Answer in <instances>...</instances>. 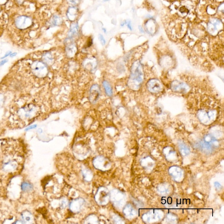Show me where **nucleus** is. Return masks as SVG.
Returning <instances> with one entry per match:
<instances>
[{
    "mask_svg": "<svg viewBox=\"0 0 224 224\" xmlns=\"http://www.w3.org/2000/svg\"><path fill=\"white\" fill-rule=\"evenodd\" d=\"M24 162L23 147L15 140H0L1 180L11 178L21 171Z\"/></svg>",
    "mask_w": 224,
    "mask_h": 224,
    "instance_id": "1",
    "label": "nucleus"
},
{
    "mask_svg": "<svg viewBox=\"0 0 224 224\" xmlns=\"http://www.w3.org/2000/svg\"><path fill=\"white\" fill-rule=\"evenodd\" d=\"M36 106L34 104H28L24 105L23 106L18 109L17 112L16 114L18 116V119L21 120V121H25V123L29 124L30 119L33 116V113H35ZM25 125V123H24Z\"/></svg>",
    "mask_w": 224,
    "mask_h": 224,
    "instance_id": "2",
    "label": "nucleus"
},
{
    "mask_svg": "<svg viewBox=\"0 0 224 224\" xmlns=\"http://www.w3.org/2000/svg\"><path fill=\"white\" fill-rule=\"evenodd\" d=\"M143 80V73L141 65L139 63H136L133 65L131 74V83H134L137 87L140 86Z\"/></svg>",
    "mask_w": 224,
    "mask_h": 224,
    "instance_id": "3",
    "label": "nucleus"
},
{
    "mask_svg": "<svg viewBox=\"0 0 224 224\" xmlns=\"http://www.w3.org/2000/svg\"><path fill=\"white\" fill-rule=\"evenodd\" d=\"M30 68L33 75L40 78L45 77L48 73L47 66L41 61H34L31 64Z\"/></svg>",
    "mask_w": 224,
    "mask_h": 224,
    "instance_id": "4",
    "label": "nucleus"
},
{
    "mask_svg": "<svg viewBox=\"0 0 224 224\" xmlns=\"http://www.w3.org/2000/svg\"><path fill=\"white\" fill-rule=\"evenodd\" d=\"M197 116L201 121L208 122L216 118L217 112L214 109H201L198 111Z\"/></svg>",
    "mask_w": 224,
    "mask_h": 224,
    "instance_id": "5",
    "label": "nucleus"
},
{
    "mask_svg": "<svg viewBox=\"0 0 224 224\" xmlns=\"http://www.w3.org/2000/svg\"><path fill=\"white\" fill-rule=\"evenodd\" d=\"M32 19L27 16H20L15 20V25L18 29H25L32 24Z\"/></svg>",
    "mask_w": 224,
    "mask_h": 224,
    "instance_id": "6",
    "label": "nucleus"
},
{
    "mask_svg": "<svg viewBox=\"0 0 224 224\" xmlns=\"http://www.w3.org/2000/svg\"><path fill=\"white\" fill-rule=\"evenodd\" d=\"M148 89L152 93H158L161 92L162 86L161 83L156 79H152L150 80L147 84Z\"/></svg>",
    "mask_w": 224,
    "mask_h": 224,
    "instance_id": "7",
    "label": "nucleus"
},
{
    "mask_svg": "<svg viewBox=\"0 0 224 224\" xmlns=\"http://www.w3.org/2000/svg\"><path fill=\"white\" fill-rule=\"evenodd\" d=\"M100 95V89L97 84L93 85L90 90L89 99L92 103H95Z\"/></svg>",
    "mask_w": 224,
    "mask_h": 224,
    "instance_id": "8",
    "label": "nucleus"
},
{
    "mask_svg": "<svg viewBox=\"0 0 224 224\" xmlns=\"http://www.w3.org/2000/svg\"><path fill=\"white\" fill-rule=\"evenodd\" d=\"M21 223L31 224L33 223L34 218L32 213L29 211H24L21 213Z\"/></svg>",
    "mask_w": 224,
    "mask_h": 224,
    "instance_id": "9",
    "label": "nucleus"
},
{
    "mask_svg": "<svg viewBox=\"0 0 224 224\" xmlns=\"http://www.w3.org/2000/svg\"><path fill=\"white\" fill-rule=\"evenodd\" d=\"M68 40H69L66 45L67 54L69 57H72L76 54L77 50H76V47L75 44L73 42L70 41V39H68Z\"/></svg>",
    "mask_w": 224,
    "mask_h": 224,
    "instance_id": "10",
    "label": "nucleus"
},
{
    "mask_svg": "<svg viewBox=\"0 0 224 224\" xmlns=\"http://www.w3.org/2000/svg\"><path fill=\"white\" fill-rule=\"evenodd\" d=\"M188 88L187 86L185 84L178 82H175L172 85V89L176 92L186 91Z\"/></svg>",
    "mask_w": 224,
    "mask_h": 224,
    "instance_id": "11",
    "label": "nucleus"
},
{
    "mask_svg": "<svg viewBox=\"0 0 224 224\" xmlns=\"http://www.w3.org/2000/svg\"><path fill=\"white\" fill-rule=\"evenodd\" d=\"M21 189L22 192L30 193L33 190V186L30 183L24 182L21 183Z\"/></svg>",
    "mask_w": 224,
    "mask_h": 224,
    "instance_id": "12",
    "label": "nucleus"
},
{
    "mask_svg": "<svg viewBox=\"0 0 224 224\" xmlns=\"http://www.w3.org/2000/svg\"><path fill=\"white\" fill-rule=\"evenodd\" d=\"M79 31V26L77 23L74 22L71 24V29L68 33V38L71 39L77 35Z\"/></svg>",
    "mask_w": 224,
    "mask_h": 224,
    "instance_id": "13",
    "label": "nucleus"
},
{
    "mask_svg": "<svg viewBox=\"0 0 224 224\" xmlns=\"http://www.w3.org/2000/svg\"><path fill=\"white\" fill-rule=\"evenodd\" d=\"M103 87L104 88L105 91L106 95L109 97H111L113 94V92L111 86L107 81H103L102 83Z\"/></svg>",
    "mask_w": 224,
    "mask_h": 224,
    "instance_id": "14",
    "label": "nucleus"
},
{
    "mask_svg": "<svg viewBox=\"0 0 224 224\" xmlns=\"http://www.w3.org/2000/svg\"><path fill=\"white\" fill-rule=\"evenodd\" d=\"M219 23V21L218 20H216V21H214V22H210L208 25V29L209 32L211 33L216 32V30H218L217 25H219L218 24Z\"/></svg>",
    "mask_w": 224,
    "mask_h": 224,
    "instance_id": "15",
    "label": "nucleus"
},
{
    "mask_svg": "<svg viewBox=\"0 0 224 224\" xmlns=\"http://www.w3.org/2000/svg\"><path fill=\"white\" fill-rule=\"evenodd\" d=\"M51 22L52 24L54 26H56V25H58L59 24H60V22H61V20H60V18L58 17V16H56V15H54L53 17Z\"/></svg>",
    "mask_w": 224,
    "mask_h": 224,
    "instance_id": "16",
    "label": "nucleus"
},
{
    "mask_svg": "<svg viewBox=\"0 0 224 224\" xmlns=\"http://www.w3.org/2000/svg\"><path fill=\"white\" fill-rule=\"evenodd\" d=\"M44 60H46V62L49 63L52 61L53 58L51 57L50 54L49 53H47V54H45L44 56Z\"/></svg>",
    "mask_w": 224,
    "mask_h": 224,
    "instance_id": "17",
    "label": "nucleus"
},
{
    "mask_svg": "<svg viewBox=\"0 0 224 224\" xmlns=\"http://www.w3.org/2000/svg\"><path fill=\"white\" fill-rule=\"evenodd\" d=\"M99 40L101 42V44L102 45V46H104L106 44V41L105 39L103 36H102V34H99Z\"/></svg>",
    "mask_w": 224,
    "mask_h": 224,
    "instance_id": "18",
    "label": "nucleus"
},
{
    "mask_svg": "<svg viewBox=\"0 0 224 224\" xmlns=\"http://www.w3.org/2000/svg\"><path fill=\"white\" fill-rule=\"evenodd\" d=\"M126 24L127 25V26H128V28H129V29H130V30H132L131 25V21H126Z\"/></svg>",
    "mask_w": 224,
    "mask_h": 224,
    "instance_id": "19",
    "label": "nucleus"
},
{
    "mask_svg": "<svg viewBox=\"0 0 224 224\" xmlns=\"http://www.w3.org/2000/svg\"><path fill=\"white\" fill-rule=\"evenodd\" d=\"M37 127V125H32V126H30V127H29V128H26V131H27V130H31V129H33L35 128H36V127Z\"/></svg>",
    "mask_w": 224,
    "mask_h": 224,
    "instance_id": "20",
    "label": "nucleus"
},
{
    "mask_svg": "<svg viewBox=\"0 0 224 224\" xmlns=\"http://www.w3.org/2000/svg\"><path fill=\"white\" fill-rule=\"evenodd\" d=\"M7 61L8 60H2V61H1V63H0V66H2V65H4V64H5V63L7 62Z\"/></svg>",
    "mask_w": 224,
    "mask_h": 224,
    "instance_id": "21",
    "label": "nucleus"
},
{
    "mask_svg": "<svg viewBox=\"0 0 224 224\" xmlns=\"http://www.w3.org/2000/svg\"><path fill=\"white\" fill-rule=\"evenodd\" d=\"M70 3L72 4H75L77 3L78 0H68Z\"/></svg>",
    "mask_w": 224,
    "mask_h": 224,
    "instance_id": "22",
    "label": "nucleus"
},
{
    "mask_svg": "<svg viewBox=\"0 0 224 224\" xmlns=\"http://www.w3.org/2000/svg\"><path fill=\"white\" fill-rule=\"evenodd\" d=\"M140 31L141 32V33H144V29H143L142 28V27L141 26H139L138 27Z\"/></svg>",
    "mask_w": 224,
    "mask_h": 224,
    "instance_id": "23",
    "label": "nucleus"
},
{
    "mask_svg": "<svg viewBox=\"0 0 224 224\" xmlns=\"http://www.w3.org/2000/svg\"><path fill=\"white\" fill-rule=\"evenodd\" d=\"M16 53L11 54L10 55L11 57H14L16 55Z\"/></svg>",
    "mask_w": 224,
    "mask_h": 224,
    "instance_id": "24",
    "label": "nucleus"
},
{
    "mask_svg": "<svg viewBox=\"0 0 224 224\" xmlns=\"http://www.w3.org/2000/svg\"><path fill=\"white\" fill-rule=\"evenodd\" d=\"M18 3L21 4L23 2V0H17Z\"/></svg>",
    "mask_w": 224,
    "mask_h": 224,
    "instance_id": "25",
    "label": "nucleus"
},
{
    "mask_svg": "<svg viewBox=\"0 0 224 224\" xmlns=\"http://www.w3.org/2000/svg\"><path fill=\"white\" fill-rule=\"evenodd\" d=\"M102 30L104 31V33H106V29H105L104 28H103V29H102Z\"/></svg>",
    "mask_w": 224,
    "mask_h": 224,
    "instance_id": "26",
    "label": "nucleus"
},
{
    "mask_svg": "<svg viewBox=\"0 0 224 224\" xmlns=\"http://www.w3.org/2000/svg\"><path fill=\"white\" fill-rule=\"evenodd\" d=\"M103 1H104V2H107V1H109V0H103Z\"/></svg>",
    "mask_w": 224,
    "mask_h": 224,
    "instance_id": "27",
    "label": "nucleus"
}]
</instances>
